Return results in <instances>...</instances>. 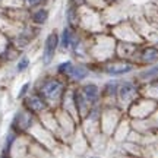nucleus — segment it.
Wrapping results in <instances>:
<instances>
[{
  "instance_id": "9",
  "label": "nucleus",
  "mask_w": 158,
  "mask_h": 158,
  "mask_svg": "<svg viewBox=\"0 0 158 158\" xmlns=\"http://www.w3.org/2000/svg\"><path fill=\"white\" fill-rule=\"evenodd\" d=\"M158 79V63L149 66V68L143 69L138 73V81L141 82H152V81H157Z\"/></svg>"
},
{
  "instance_id": "15",
  "label": "nucleus",
  "mask_w": 158,
  "mask_h": 158,
  "mask_svg": "<svg viewBox=\"0 0 158 158\" xmlns=\"http://www.w3.org/2000/svg\"><path fill=\"white\" fill-rule=\"evenodd\" d=\"M73 66H75L73 62H70V60H66V62L60 63V64L57 66V73L60 75L62 78L69 79L70 73H72V70H73Z\"/></svg>"
},
{
  "instance_id": "8",
  "label": "nucleus",
  "mask_w": 158,
  "mask_h": 158,
  "mask_svg": "<svg viewBox=\"0 0 158 158\" xmlns=\"http://www.w3.org/2000/svg\"><path fill=\"white\" fill-rule=\"evenodd\" d=\"M139 63L142 64H154L158 62V47L149 45V47H143L139 53Z\"/></svg>"
},
{
  "instance_id": "10",
  "label": "nucleus",
  "mask_w": 158,
  "mask_h": 158,
  "mask_svg": "<svg viewBox=\"0 0 158 158\" xmlns=\"http://www.w3.org/2000/svg\"><path fill=\"white\" fill-rule=\"evenodd\" d=\"M88 75H89V68L86 64H75L69 79L72 82H82L84 79L88 78Z\"/></svg>"
},
{
  "instance_id": "12",
  "label": "nucleus",
  "mask_w": 158,
  "mask_h": 158,
  "mask_svg": "<svg viewBox=\"0 0 158 158\" xmlns=\"http://www.w3.org/2000/svg\"><path fill=\"white\" fill-rule=\"evenodd\" d=\"M141 95H145L149 100L158 102V79L152 81V82H148L145 85V89L141 91Z\"/></svg>"
},
{
  "instance_id": "11",
  "label": "nucleus",
  "mask_w": 158,
  "mask_h": 158,
  "mask_svg": "<svg viewBox=\"0 0 158 158\" xmlns=\"http://www.w3.org/2000/svg\"><path fill=\"white\" fill-rule=\"evenodd\" d=\"M73 29L70 27H64L62 31V35L59 37V45H62L63 50H69L70 45H72V41H73Z\"/></svg>"
},
{
  "instance_id": "16",
  "label": "nucleus",
  "mask_w": 158,
  "mask_h": 158,
  "mask_svg": "<svg viewBox=\"0 0 158 158\" xmlns=\"http://www.w3.org/2000/svg\"><path fill=\"white\" fill-rule=\"evenodd\" d=\"M29 66V59L27 56H23L21 57V60L18 62L16 64V70L18 72H23V70H27V68Z\"/></svg>"
},
{
  "instance_id": "6",
  "label": "nucleus",
  "mask_w": 158,
  "mask_h": 158,
  "mask_svg": "<svg viewBox=\"0 0 158 158\" xmlns=\"http://www.w3.org/2000/svg\"><path fill=\"white\" fill-rule=\"evenodd\" d=\"M47 106H48L47 101L40 95L38 92H35V94H32V95H29L25 98V108H27L31 114L43 113L45 108H47Z\"/></svg>"
},
{
  "instance_id": "13",
  "label": "nucleus",
  "mask_w": 158,
  "mask_h": 158,
  "mask_svg": "<svg viewBox=\"0 0 158 158\" xmlns=\"http://www.w3.org/2000/svg\"><path fill=\"white\" fill-rule=\"evenodd\" d=\"M66 16H68V23L72 29H75L79 23V13H78V5H72L68 7L66 10Z\"/></svg>"
},
{
  "instance_id": "18",
  "label": "nucleus",
  "mask_w": 158,
  "mask_h": 158,
  "mask_svg": "<svg viewBox=\"0 0 158 158\" xmlns=\"http://www.w3.org/2000/svg\"><path fill=\"white\" fill-rule=\"evenodd\" d=\"M28 88H29V84H25V85H23L22 88H21V92L18 94V98H23V97H25V94L28 92Z\"/></svg>"
},
{
  "instance_id": "1",
  "label": "nucleus",
  "mask_w": 158,
  "mask_h": 158,
  "mask_svg": "<svg viewBox=\"0 0 158 158\" xmlns=\"http://www.w3.org/2000/svg\"><path fill=\"white\" fill-rule=\"evenodd\" d=\"M37 92L47 101V104L62 101L63 95L66 92V84L60 78L50 76V78H45L41 81V84L37 88Z\"/></svg>"
},
{
  "instance_id": "4",
  "label": "nucleus",
  "mask_w": 158,
  "mask_h": 158,
  "mask_svg": "<svg viewBox=\"0 0 158 158\" xmlns=\"http://www.w3.org/2000/svg\"><path fill=\"white\" fill-rule=\"evenodd\" d=\"M57 47H59V35L56 32H51L45 38L44 50H43V63H44L45 66H48L53 62V59L56 56Z\"/></svg>"
},
{
  "instance_id": "19",
  "label": "nucleus",
  "mask_w": 158,
  "mask_h": 158,
  "mask_svg": "<svg viewBox=\"0 0 158 158\" xmlns=\"http://www.w3.org/2000/svg\"><path fill=\"white\" fill-rule=\"evenodd\" d=\"M157 45H158V41H157Z\"/></svg>"
},
{
  "instance_id": "14",
  "label": "nucleus",
  "mask_w": 158,
  "mask_h": 158,
  "mask_svg": "<svg viewBox=\"0 0 158 158\" xmlns=\"http://www.w3.org/2000/svg\"><path fill=\"white\" fill-rule=\"evenodd\" d=\"M31 19H32V22L37 23V25H43V23H45L47 19H48V10L44 9V7H38V9L31 15Z\"/></svg>"
},
{
  "instance_id": "5",
  "label": "nucleus",
  "mask_w": 158,
  "mask_h": 158,
  "mask_svg": "<svg viewBox=\"0 0 158 158\" xmlns=\"http://www.w3.org/2000/svg\"><path fill=\"white\" fill-rule=\"evenodd\" d=\"M79 91L82 92V95L85 97V100L89 102L91 106H97L101 102V88L94 82H88V84L82 85Z\"/></svg>"
},
{
  "instance_id": "7",
  "label": "nucleus",
  "mask_w": 158,
  "mask_h": 158,
  "mask_svg": "<svg viewBox=\"0 0 158 158\" xmlns=\"http://www.w3.org/2000/svg\"><path fill=\"white\" fill-rule=\"evenodd\" d=\"M118 81L111 79L104 84V86L101 88V102L106 101H111L113 100L117 104V91H118Z\"/></svg>"
},
{
  "instance_id": "3",
  "label": "nucleus",
  "mask_w": 158,
  "mask_h": 158,
  "mask_svg": "<svg viewBox=\"0 0 158 158\" xmlns=\"http://www.w3.org/2000/svg\"><path fill=\"white\" fill-rule=\"evenodd\" d=\"M135 63L130 62V60H124V59H116V60H107L101 64V70L102 73L108 75V76H113V78H117V76H124V75L130 73L135 70Z\"/></svg>"
},
{
  "instance_id": "2",
  "label": "nucleus",
  "mask_w": 158,
  "mask_h": 158,
  "mask_svg": "<svg viewBox=\"0 0 158 158\" xmlns=\"http://www.w3.org/2000/svg\"><path fill=\"white\" fill-rule=\"evenodd\" d=\"M141 97V88L139 85L133 82V81H124L118 84V91H117V106L120 108L129 107L132 102L138 100Z\"/></svg>"
},
{
  "instance_id": "17",
  "label": "nucleus",
  "mask_w": 158,
  "mask_h": 158,
  "mask_svg": "<svg viewBox=\"0 0 158 158\" xmlns=\"http://www.w3.org/2000/svg\"><path fill=\"white\" fill-rule=\"evenodd\" d=\"M45 0H27V3H28L29 7H38L44 3Z\"/></svg>"
}]
</instances>
